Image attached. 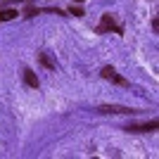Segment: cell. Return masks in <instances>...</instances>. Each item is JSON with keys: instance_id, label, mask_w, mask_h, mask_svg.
<instances>
[{"instance_id": "1", "label": "cell", "mask_w": 159, "mask_h": 159, "mask_svg": "<svg viewBox=\"0 0 159 159\" xmlns=\"http://www.w3.org/2000/svg\"><path fill=\"white\" fill-rule=\"evenodd\" d=\"M102 76H105L107 81H114V83H119V86H128V81H126V79H121V76L114 71L112 66H105V69H102Z\"/></svg>"}, {"instance_id": "2", "label": "cell", "mask_w": 159, "mask_h": 159, "mask_svg": "<svg viewBox=\"0 0 159 159\" xmlns=\"http://www.w3.org/2000/svg\"><path fill=\"white\" fill-rule=\"evenodd\" d=\"M154 128H157V121L140 124V126H128V131H133V133H145V131H154Z\"/></svg>"}, {"instance_id": "3", "label": "cell", "mask_w": 159, "mask_h": 159, "mask_svg": "<svg viewBox=\"0 0 159 159\" xmlns=\"http://www.w3.org/2000/svg\"><path fill=\"white\" fill-rule=\"evenodd\" d=\"M100 109H102V112H107V114H131L133 109H128V107H100Z\"/></svg>"}, {"instance_id": "4", "label": "cell", "mask_w": 159, "mask_h": 159, "mask_svg": "<svg viewBox=\"0 0 159 159\" xmlns=\"http://www.w3.org/2000/svg\"><path fill=\"white\" fill-rule=\"evenodd\" d=\"M24 81H26V83H29L31 88H38V76H36L33 71H29V69L24 71Z\"/></svg>"}, {"instance_id": "5", "label": "cell", "mask_w": 159, "mask_h": 159, "mask_svg": "<svg viewBox=\"0 0 159 159\" xmlns=\"http://www.w3.org/2000/svg\"><path fill=\"white\" fill-rule=\"evenodd\" d=\"M14 17H19L17 10H2V12H0V21H10V19H14Z\"/></svg>"}, {"instance_id": "6", "label": "cell", "mask_w": 159, "mask_h": 159, "mask_svg": "<svg viewBox=\"0 0 159 159\" xmlns=\"http://www.w3.org/2000/svg\"><path fill=\"white\" fill-rule=\"evenodd\" d=\"M105 29H114V21H112V17H109V14L102 19V26H100V31H105Z\"/></svg>"}, {"instance_id": "7", "label": "cell", "mask_w": 159, "mask_h": 159, "mask_svg": "<svg viewBox=\"0 0 159 159\" xmlns=\"http://www.w3.org/2000/svg\"><path fill=\"white\" fill-rule=\"evenodd\" d=\"M40 62H43V64H45V66H50V69H55V62L50 60L48 55H40Z\"/></svg>"}, {"instance_id": "8", "label": "cell", "mask_w": 159, "mask_h": 159, "mask_svg": "<svg viewBox=\"0 0 159 159\" xmlns=\"http://www.w3.org/2000/svg\"><path fill=\"white\" fill-rule=\"evenodd\" d=\"M71 14H74V17H81V14H83V10H81V7H74V5H71Z\"/></svg>"}, {"instance_id": "9", "label": "cell", "mask_w": 159, "mask_h": 159, "mask_svg": "<svg viewBox=\"0 0 159 159\" xmlns=\"http://www.w3.org/2000/svg\"><path fill=\"white\" fill-rule=\"evenodd\" d=\"M74 2H83V0H74Z\"/></svg>"}]
</instances>
